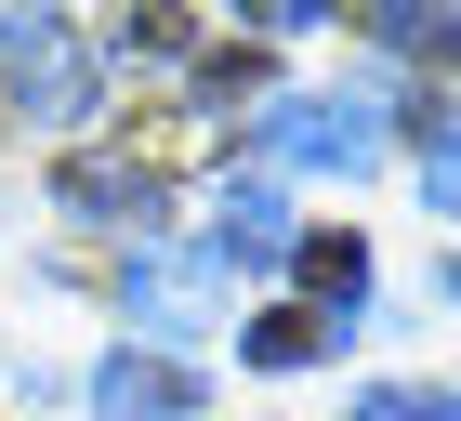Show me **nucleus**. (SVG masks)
I'll use <instances>...</instances> for the list:
<instances>
[{
  "instance_id": "nucleus-1",
  "label": "nucleus",
  "mask_w": 461,
  "mask_h": 421,
  "mask_svg": "<svg viewBox=\"0 0 461 421\" xmlns=\"http://www.w3.org/2000/svg\"><path fill=\"white\" fill-rule=\"evenodd\" d=\"M264 158H290V172H369L383 158V93H277L264 105Z\"/></svg>"
},
{
  "instance_id": "nucleus-2",
  "label": "nucleus",
  "mask_w": 461,
  "mask_h": 421,
  "mask_svg": "<svg viewBox=\"0 0 461 421\" xmlns=\"http://www.w3.org/2000/svg\"><path fill=\"white\" fill-rule=\"evenodd\" d=\"M0 79L27 93V119H79V93H93L67 13H0Z\"/></svg>"
},
{
  "instance_id": "nucleus-3",
  "label": "nucleus",
  "mask_w": 461,
  "mask_h": 421,
  "mask_svg": "<svg viewBox=\"0 0 461 421\" xmlns=\"http://www.w3.org/2000/svg\"><path fill=\"white\" fill-rule=\"evenodd\" d=\"M93 408H106V421H185V408H198V369H185V355H132V343H119L106 369H93Z\"/></svg>"
},
{
  "instance_id": "nucleus-4",
  "label": "nucleus",
  "mask_w": 461,
  "mask_h": 421,
  "mask_svg": "<svg viewBox=\"0 0 461 421\" xmlns=\"http://www.w3.org/2000/svg\"><path fill=\"white\" fill-rule=\"evenodd\" d=\"M212 303H224V264H212V250H132V316L198 329Z\"/></svg>"
},
{
  "instance_id": "nucleus-5",
  "label": "nucleus",
  "mask_w": 461,
  "mask_h": 421,
  "mask_svg": "<svg viewBox=\"0 0 461 421\" xmlns=\"http://www.w3.org/2000/svg\"><path fill=\"white\" fill-rule=\"evenodd\" d=\"M290 250V198L277 184H224V210H212V264L238 277V264H277Z\"/></svg>"
},
{
  "instance_id": "nucleus-6",
  "label": "nucleus",
  "mask_w": 461,
  "mask_h": 421,
  "mask_svg": "<svg viewBox=\"0 0 461 421\" xmlns=\"http://www.w3.org/2000/svg\"><path fill=\"white\" fill-rule=\"evenodd\" d=\"M53 198L93 210V224H145V210H158V172H145V158H67Z\"/></svg>"
},
{
  "instance_id": "nucleus-7",
  "label": "nucleus",
  "mask_w": 461,
  "mask_h": 421,
  "mask_svg": "<svg viewBox=\"0 0 461 421\" xmlns=\"http://www.w3.org/2000/svg\"><path fill=\"white\" fill-rule=\"evenodd\" d=\"M290 250H303V290H317V303H369V250H356V237H290Z\"/></svg>"
},
{
  "instance_id": "nucleus-8",
  "label": "nucleus",
  "mask_w": 461,
  "mask_h": 421,
  "mask_svg": "<svg viewBox=\"0 0 461 421\" xmlns=\"http://www.w3.org/2000/svg\"><path fill=\"white\" fill-rule=\"evenodd\" d=\"M238 343H250V355H264V369H303V355H317V343H330V329H317V316H290V303H277V316H250Z\"/></svg>"
},
{
  "instance_id": "nucleus-9",
  "label": "nucleus",
  "mask_w": 461,
  "mask_h": 421,
  "mask_svg": "<svg viewBox=\"0 0 461 421\" xmlns=\"http://www.w3.org/2000/svg\"><path fill=\"white\" fill-rule=\"evenodd\" d=\"M356 421H461V395H435V382H369Z\"/></svg>"
},
{
  "instance_id": "nucleus-10",
  "label": "nucleus",
  "mask_w": 461,
  "mask_h": 421,
  "mask_svg": "<svg viewBox=\"0 0 461 421\" xmlns=\"http://www.w3.org/2000/svg\"><path fill=\"white\" fill-rule=\"evenodd\" d=\"M422 184H435V210L461 224V119H422Z\"/></svg>"
},
{
  "instance_id": "nucleus-11",
  "label": "nucleus",
  "mask_w": 461,
  "mask_h": 421,
  "mask_svg": "<svg viewBox=\"0 0 461 421\" xmlns=\"http://www.w3.org/2000/svg\"><path fill=\"white\" fill-rule=\"evenodd\" d=\"M119 40H132V53H185V40H198V27H185L172 0H145V13H119Z\"/></svg>"
},
{
  "instance_id": "nucleus-12",
  "label": "nucleus",
  "mask_w": 461,
  "mask_h": 421,
  "mask_svg": "<svg viewBox=\"0 0 461 421\" xmlns=\"http://www.w3.org/2000/svg\"><path fill=\"white\" fill-rule=\"evenodd\" d=\"M448 303H461V264H448Z\"/></svg>"
}]
</instances>
